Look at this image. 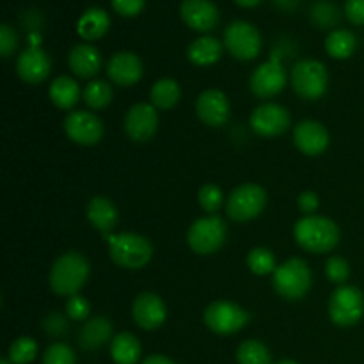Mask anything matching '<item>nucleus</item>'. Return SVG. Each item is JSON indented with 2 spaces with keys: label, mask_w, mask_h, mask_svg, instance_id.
<instances>
[{
  "label": "nucleus",
  "mask_w": 364,
  "mask_h": 364,
  "mask_svg": "<svg viewBox=\"0 0 364 364\" xmlns=\"http://www.w3.org/2000/svg\"><path fill=\"white\" fill-rule=\"evenodd\" d=\"M198 203L208 215H215L224 203V194L217 185L205 183L198 192Z\"/></svg>",
  "instance_id": "nucleus-35"
},
{
  "label": "nucleus",
  "mask_w": 364,
  "mask_h": 364,
  "mask_svg": "<svg viewBox=\"0 0 364 364\" xmlns=\"http://www.w3.org/2000/svg\"><path fill=\"white\" fill-rule=\"evenodd\" d=\"M142 364H176V363H174L173 359L166 358V355L156 354V355H149V358H146Z\"/></svg>",
  "instance_id": "nucleus-44"
},
{
  "label": "nucleus",
  "mask_w": 364,
  "mask_h": 364,
  "mask_svg": "<svg viewBox=\"0 0 364 364\" xmlns=\"http://www.w3.org/2000/svg\"><path fill=\"white\" fill-rule=\"evenodd\" d=\"M228 228L219 215H206L194 220L188 228L187 242L188 247L196 255H212L219 251L226 242Z\"/></svg>",
  "instance_id": "nucleus-6"
},
{
  "label": "nucleus",
  "mask_w": 364,
  "mask_h": 364,
  "mask_svg": "<svg viewBox=\"0 0 364 364\" xmlns=\"http://www.w3.org/2000/svg\"><path fill=\"white\" fill-rule=\"evenodd\" d=\"M36 355H38V343L28 336L14 340L7 352V359L13 364H28L34 361Z\"/></svg>",
  "instance_id": "nucleus-33"
},
{
  "label": "nucleus",
  "mask_w": 364,
  "mask_h": 364,
  "mask_svg": "<svg viewBox=\"0 0 364 364\" xmlns=\"http://www.w3.org/2000/svg\"><path fill=\"white\" fill-rule=\"evenodd\" d=\"M235 2L242 7H255V6H258L262 0H235Z\"/></svg>",
  "instance_id": "nucleus-45"
},
{
  "label": "nucleus",
  "mask_w": 364,
  "mask_h": 364,
  "mask_svg": "<svg viewBox=\"0 0 364 364\" xmlns=\"http://www.w3.org/2000/svg\"><path fill=\"white\" fill-rule=\"evenodd\" d=\"M294 142L301 153L308 156H318L329 148V132L322 123L313 119L301 121L294 128Z\"/></svg>",
  "instance_id": "nucleus-17"
},
{
  "label": "nucleus",
  "mask_w": 364,
  "mask_h": 364,
  "mask_svg": "<svg viewBox=\"0 0 364 364\" xmlns=\"http://www.w3.org/2000/svg\"><path fill=\"white\" fill-rule=\"evenodd\" d=\"M107 244L110 259L121 269L139 270L148 265L153 256L151 242L137 233L109 235Z\"/></svg>",
  "instance_id": "nucleus-3"
},
{
  "label": "nucleus",
  "mask_w": 364,
  "mask_h": 364,
  "mask_svg": "<svg viewBox=\"0 0 364 364\" xmlns=\"http://www.w3.org/2000/svg\"><path fill=\"white\" fill-rule=\"evenodd\" d=\"M149 98H151V105L155 109L169 110L180 102L181 87L173 78H162V80L153 84L151 91H149Z\"/></svg>",
  "instance_id": "nucleus-28"
},
{
  "label": "nucleus",
  "mask_w": 364,
  "mask_h": 364,
  "mask_svg": "<svg viewBox=\"0 0 364 364\" xmlns=\"http://www.w3.org/2000/svg\"><path fill=\"white\" fill-rule=\"evenodd\" d=\"M224 45L228 52L238 60H252L262 50V36L255 25L237 20L228 25L224 32Z\"/></svg>",
  "instance_id": "nucleus-10"
},
{
  "label": "nucleus",
  "mask_w": 364,
  "mask_h": 364,
  "mask_svg": "<svg viewBox=\"0 0 364 364\" xmlns=\"http://www.w3.org/2000/svg\"><path fill=\"white\" fill-rule=\"evenodd\" d=\"M85 105L92 110H102L110 105L114 98L112 85L105 80H92L85 85L84 92H82Z\"/></svg>",
  "instance_id": "nucleus-30"
},
{
  "label": "nucleus",
  "mask_w": 364,
  "mask_h": 364,
  "mask_svg": "<svg viewBox=\"0 0 364 364\" xmlns=\"http://www.w3.org/2000/svg\"><path fill=\"white\" fill-rule=\"evenodd\" d=\"M43 327H45V331L50 336H63L68 331V322L63 315H59V313H52V315H48L45 318Z\"/></svg>",
  "instance_id": "nucleus-40"
},
{
  "label": "nucleus",
  "mask_w": 364,
  "mask_h": 364,
  "mask_svg": "<svg viewBox=\"0 0 364 364\" xmlns=\"http://www.w3.org/2000/svg\"><path fill=\"white\" fill-rule=\"evenodd\" d=\"M290 112L277 103H263L251 114V128L262 137H277L290 128Z\"/></svg>",
  "instance_id": "nucleus-13"
},
{
  "label": "nucleus",
  "mask_w": 364,
  "mask_h": 364,
  "mask_svg": "<svg viewBox=\"0 0 364 364\" xmlns=\"http://www.w3.org/2000/svg\"><path fill=\"white\" fill-rule=\"evenodd\" d=\"M66 313L71 320L82 322V320L87 318L89 313H91V304H89V302L85 301V297H82V295H71V297H68L66 302Z\"/></svg>",
  "instance_id": "nucleus-38"
},
{
  "label": "nucleus",
  "mask_w": 364,
  "mask_h": 364,
  "mask_svg": "<svg viewBox=\"0 0 364 364\" xmlns=\"http://www.w3.org/2000/svg\"><path fill=\"white\" fill-rule=\"evenodd\" d=\"M68 64L77 77L92 78L102 68V55L92 45L80 43L68 53Z\"/></svg>",
  "instance_id": "nucleus-21"
},
{
  "label": "nucleus",
  "mask_w": 364,
  "mask_h": 364,
  "mask_svg": "<svg viewBox=\"0 0 364 364\" xmlns=\"http://www.w3.org/2000/svg\"><path fill=\"white\" fill-rule=\"evenodd\" d=\"M64 132L75 144L95 146L103 137V123L96 114L75 110L68 114L64 119Z\"/></svg>",
  "instance_id": "nucleus-11"
},
{
  "label": "nucleus",
  "mask_w": 364,
  "mask_h": 364,
  "mask_svg": "<svg viewBox=\"0 0 364 364\" xmlns=\"http://www.w3.org/2000/svg\"><path fill=\"white\" fill-rule=\"evenodd\" d=\"M141 341L132 333H119L110 341V358L116 364H137L141 361Z\"/></svg>",
  "instance_id": "nucleus-24"
},
{
  "label": "nucleus",
  "mask_w": 364,
  "mask_h": 364,
  "mask_svg": "<svg viewBox=\"0 0 364 364\" xmlns=\"http://www.w3.org/2000/svg\"><path fill=\"white\" fill-rule=\"evenodd\" d=\"M297 206L306 217L315 215V212L318 210V206H320L318 196H316L313 191L302 192V194L297 198Z\"/></svg>",
  "instance_id": "nucleus-42"
},
{
  "label": "nucleus",
  "mask_w": 364,
  "mask_h": 364,
  "mask_svg": "<svg viewBox=\"0 0 364 364\" xmlns=\"http://www.w3.org/2000/svg\"><path fill=\"white\" fill-rule=\"evenodd\" d=\"M75 352L66 343H53L43 354V364H75Z\"/></svg>",
  "instance_id": "nucleus-37"
},
{
  "label": "nucleus",
  "mask_w": 364,
  "mask_h": 364,
  "mask_svg": "<svg viewBox=\"0 0 364 364\" xmlns=\"http://www.w3.org/2000/svg\"><path fill=\"white\" fill-rule=\"evenodd\" d=\"M326 276L331 283L343 287L348 277H350V265L341 256H331L326 263Z\"/></svg>",
  "instance_id": "nucleus-36"
},
{
  "label": "nucleus",
  "mask_w": 364,
  "mask_h": 364,
  "mask_svg": "<svg viewBox=\"0 0 364 364\" xmlns=\"http://www.w3.org/2000/svg\"><path fill=\"white\" fill-rule=\"evenodd\" d=\"M87 219L95 230L109 237L110 231L117 226V208L110 199L96 196L87 205Z\"/></svg>",
  "instance_id": "nucleus-23"
},
{
  "label": "nucleus",
  "mask_w": 364,
  "mask_h": 364,
  "mask_svg": "<svg viewBox=\"0 0 364 364\" xmlns=\"http://www.w3.org/2000/svg\"><path fill=\"white\" fill-rule=\"evenodd\" d=\"M294 237L304 251L323 255V252H331L338 245L340 228L327 217L308 215L295 223Z\"/></svg>",
  "instance_id": "nucleus-1"
},
{
  "label": "nucleus",
  "mask_w": 364,
  "mask_h": 364,
  "mask_svg": "<svg viewBox=\"0 0 364 364\" xmlns=\"http://www.w3.org/2000/svg\"><path fill=\"white\" fill-rule=\"evenodd\" d=\"M272 284L287 301H301L311 288V270L304 259L290 258L274 270Z\"/></svg>",
  "instance_id": "nucleus-4"
},
{
  "label": "nucleus",
  "mask_w": 364,
  "mask_h": 364,
  "mask_svg": "<svg viewBox=\"0 0 364 364\" xmlns=\"http://www.w3.org/2000/svg\"><path fill=\"white\" fill-rule=\"evenodd\" d=\"M249 322V313L235 302L217 301L205 309V326L212 333L226 336L244 329Z\"/></svg>",
  "instance_id": "nucleus-9"
},
{
  "label": "nucleus",
  "mask_w": 364,
  "mask_h": 364,
  "mask_svg": "<svg viewBox=\"0 0 364 364\" xmlns=\"http://www.w3.org/2000/svg\"><path fill=\"white\" fill-rule=\"evenodd\" d=\"M247 267L256 276H269V274H274V270L277 269L274 252L265 247H255L249 251Z\"/></svg>",
  "instance_id": "nucleus-32"
},
{
  "label": "nucleus",
  "mask_w": 364,
  "mask_h": 364,
  "mask_svg": "<svg viewBox=\"0 0 364 364\" xmlns=\"http://www.w3.org/2000/svg\"><path fill=\"white\" fill-rule=\"evenodd\" d=\"M238 364H272V354L265 343L258 340H247L237 348Z\"/></svg>",
  "instance_id": "nucleus-31"
},
{
  "label": "nucleus",
  "mask_w": 364,
  "mask_h": 364,
  "mask_svg": "<svg viewBox=\"0 0 364 364\" xmlns=\"http://www.w3.org/2000/svg\"><path fill=\"white\" fill-rule=\"evenodd\" d=\"M110 27V18L109 14L105 13L100 7H91V9L85 11L80 16L77 25L78 34L82 36L87 41H95V39H100L102 36H105V32L109 31Z\"/></svg>",
  "instance_id": "nucleus-27"
},
{
  "label": "nucleus",
  "mask_w": 364,
  "mask_h": 364,
  "mask_svg": "<svg viewBox=\"0 0 364 364\" xmlns=\"http://www.w3.org/2000/svg\"><path fill=\"white\" fill-rule=\"evenodd\" d=\"M345 14L355 25H364V0H347Z\"/></svg>",
  "instance_id": "nucleus-43"
},
{
  "label": "nucleus",
  "mask_w": 364,
  "mask_h": 364,
  "mask_svg": "<svg viewBox=\"0 0 364 364\" xmlns=\"http://www.w3.org/2000/svg\"><path fill=\"white\" fill-rule=\"evenodd\" d=\"M267 206L265 188L256 183H244L235 188L226 203L228 217L237 223L256 219Z\"/></svg>",
  "instance_id": "nucleus-8"
},
{
  "label": "nucleus",
  "mask_w": 364,
  "mask_h": 364,
  "mask_svg": "<svg viewBox=\"0 0 364 364\" xmlns=\"http://www.w3.org/2000/svg\"><path fill=\"white\" fill-rule=\"evenodd\" d=\"M329 84L327 68L320 60L302 59L291 70V87L301 98L308 102L322 98Z\"/></svg>",
  "instance_id": "nucleus-5"
},
{
  "label": "nucleus",
  "mask_w": 364,
  "mask_h": 364,
  "mask_svg": "<svg viewBox=\"0 0 364 364\" xmlns=\"http://www.w3.org/2000/svg\"><path fill=\"white\" fill-rule=\"evenodd\" d=\"M0 364H13V363H11L7 358H4V359H0Z\"/></svg>",
  "instance_id": "nucleus-48"
},
{
  "label": "nucleus",
  "mask_w": 364,
  "mask_h": 364,
  "mask_svg": "<svg viewBox=\"0 0 364 364\" xmlns=\"http://www.w3.org/2000/svg\"><path fill=\"white\" fill-rule=\"evenodd\" d=\"M358 46V39L347 28L333 31L326 39V50L333 59H348Z\"/></svg>",
  "instance_id": "nucleus-29"
},
{
  "label": "nucleus",
  "mask_w": 364,
  "mask_h": 364,
  "mask_svg": "<svg viewBox=\"0 0 364 364\" xmlns=\"http://www.w3.org/2000/svg\"><path fill=\"white\" fill-rule=\"evenodd\" d=\"M276 2L279 7H287V9H290V7H294V4L297 2V0H276Z\"/></svg>",
  "instance_id": "nucleus-46"
},
{
  "label": "nucleus",
  "mask_w": 364,
  "mask_h": 364,
  "mask_svg": "<svg viewBox=\"0 0 364 364\" xmlns=\"http://www.w3.org/2000/svg\"><path fill=\"white\" fill-rule=\"evenodd\" d=\"M223 55V45L219 39L212 36H203V38L194 39L187 48V57L196 66H210L217 63Z\"/></svg>",
  "instance_id": "nucleus-25"
},
{
  "label": "nucleus",
  "mask_w": 364,
  "mask_h": 364,
  "mask_svg": "<svg viewBox=\"0 0 364 364\" xmlns=\"http://www.w3.org/2000/svg\"><path fill=\"white\" fill-rule=\"evenodd\" d=\"M114 326L105 316H95L82 326L78 343L84 350H96L114 340Z\"/></svg>",
  "instance_id": "nucleus-22"
},
{
  "label": "nucleus",
  "mask_w": 364,
  "mask_h": 364,
  "mask_svg": "<svg viewBox=\"0 0 364 364\" xmlns=\"http://www.w3.org/2000/svg\"><path fill=\"white\" fill-rule=\"evenodd\" d=\"M146 0H112V7L121 16H135L142 11Z\"/></svg>",
  "instance_id": "nucleus-41"
},
{
  "label": "nucleus",
  "mask_w": 364,
  "mask_h": 364,
  "mask_svg": "<svg viewBox=\"0 0 364 364\" xmlns=\"http://www.w3.org/2000/svg\"><path fill=\"white\" fill-rule=\"evenodd\" d=\"M132 316L142 331H156L166 322L167 309L159 295L153 291H142L135 297Z\"/></svg>",
  "instance_id": "nucleus-15"
},
{
  "label": "nucleus",
  "mask_w": 364,
  "mask_h": 364,
  "mask_svg": "<svg viewBox=\"0 0 364 364\" xmlns=\"http://www.w3.org/2000/svg\"><path fill=\"white\" fill-rule=\"evenodd\" d=\"M159 128V112L151 103H135L124 116V132L135 142L151 141Z\"/></svg>",
  "instance_id": "nucleus-14"
},
{
  "label": "nucleus",
  "mask_w": 364,
  "mask_h": 364,
  "mask_svg": "<svg viewBox=\"0 0 364 364\" xmlns=\"http://www.w3.org/2000/svg\"><path fill=\"white\" fill-rule=\"evenodd\" d=\"M48 95L57 109L71 110L77 105L78 100H80V87H78V84L73 78L63 75V77H57L55 80L50 84Z\"/></svg>",
  "instance_id": "nucleus-26"
},
{
  "label": "nucleus",
  "mask_w": 364,
  "mask_h": 364,
  "mask_svg": "<svg viewBox=\"0 0 364 364\" xmlns=\"http://www.w3.org/2000/svg\"><path fill=\"white\" fill-rule=\"evenodd\" d=\"M180 13L185 23L199 32L212 31L219 23V9L210 0H183Z\"/></svg>",
  "instance_id": "nucleus-20"
},
{
  "label": "nucleus",
  "mask_w": 364,
  "mask_h": 364,
  "mask_svg": "<svg viewBox=\"0 0 364 364\" xmlns=\"http://www.w3.org/2000/svg\"><path fill=\"white\" fill-rule=\"evenodd\" d=\"M309 14H311V20L318 27H333L340 20V7L334 2H331V0H318V2H315L311 6Z\"/></svg>",
  "instance_id": "nucleus-34"
},
{
  "label": "nucleus",
  "mask_w": 364,
  "mask_h": 364,
  "mask_svg": "<svg viewBox=\"0 0 364 364\" xmlns=\"http://www.w3.org/2000/svg\"><path fill=\"white\" fill-rule=\"evenodd\" d=\"M89 262L80 252H64L50 269V288L60 297L77 295L89 277Z\"/></svg>",
  "instance_id": "nucleus-2"
},
{
  "label": "nucleus",
  "mask_w": 364,
  "mask_h": 364,
  "mask_svg": "<svg viewBox=\"0 0 364 364\" xmlns=\"http://www.w3.org/2000/svg\"><path fill=\"white\" fill-rule=\"evenodd\" d=\"M364 315V295L359 288L343 284L334 290L329 301V316L334 326L354 327Z\"/></svg>",
  "instance_id": "nucleus-7"
},
{
  "label": "nucleus",
  "mask_w": 364,
  "mask_h": 364,
  "mask_svg": "<svg viewBox=\"0 0 364 364\" xmlns=\"http://www.w3.org/2000/svg\"><path fill=\"white\" fill-rule=\"evenodd\" d=\"M142 73H144L142 60L134 52L114 53L107 64V75L119 87L135 85L142 78Z\"/></svg>",
  "instance_id": "nucleus-19"
},
{
  "label": "nucleus",
  "mask_w": 364,
  "mask_h": 364,
  "mask_svg": "<svg viewBox=\"0 0 364 364\" xmlns=\"http://www.w3.org/2000/svg\"><path fill=\"white\" fill-rule=\"evenodd\" d=\"M50 70H52V63H50L48 53L38 46L23 50L16 60V73L25 84H41L50 75Z\"/></svg>",
  "instance_id": "nucleus-18"
},
{
  "label": "nucleus",
  "mask_w": 364,
  "mask_h": 364,
  "mask_svg": "<svg viewBox=\"0 0 364 364\" xmlns=\"http://www.w3.org/2000/svg\"><path fill=\"white\" fill-rule=\"evenodd\" d=\"M18 45L16 34L9 25H0V53L2 57H9Z\"/></svg>",
  "instance_id": "nucleus-39"
},
{
  "label": "nucleus",
  "mask_w": 364,
  "mask_h": 364,
  "mask_svg": "<svg viewBox=\"0 0 364 364\" xmlns=\"http://www.w3.org/2000/svg\"><path fill=\"white\" fill-rule=\"evenodd\" d=\"M284 84H287V71L281 66L277 57L256 68L251 75V80H249L252 95L262 100L279 95L284 89Z\"/></svg>",
  "instance_id": "nucleus-12"
},
{
  "label": "nucleus",
  "mask_w": 364,
  "mask_h": 364,
  "mask_svg": "<svg viewBox=\"0 0 364 364\" xmlns=\"http://www.w3.org/2000/svg\"><path fill=\"white\" fill-rule=\"evenodd\" d=\"M196 116L206 127L219 128L230 119V102L219 89H206L196 100Z\"/></svg>",
  "instance_id": "nucleus-16"
},
{
  "label": "nucleus",
  "mask_w": 364,
  "mask_h": 364,
  "mask_svg": "<svg viewBox=\"0 0 364 364\" xmlns=\"http://www.w3.org/2000/svg\"><path fill=\"white\" fill-rule=\"evenodd\" d=\"M277 364H299V363L291 361V359H283V361H279Z\"/></svg>",
  "instance_id": "nucleus-47"
}]
</instances>
